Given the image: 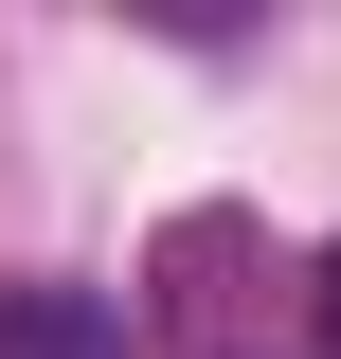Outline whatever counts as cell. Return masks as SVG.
Here are the masks:
<instances>
[{"label": "cell", "mask_w": 341, "mask_h": 359, "mask_svg": "<svg viewBox=\"0 0 341 359\" xmlns=\"http://www.w3.org/2000/svg\"><path fill=\"white\" fill-rule=\"evenodd\" d=\"M0 359H126L108 287H0Z\"/></svg>", "instance_id": "cell-1"}, {"label": "cell", "mask_w": 341, "mask_h": 359, "mask_svg": "<svg viewBox=\"0 0 341 359\" xmlns=\"http://www.w3.org/2000/svg\"><path fill=\"white\" fill-rule=\"evenodd\" d=\"M323 359H341V252H323Z\"/></svg>", "instance_id": "cell-2"}]
</instances>
